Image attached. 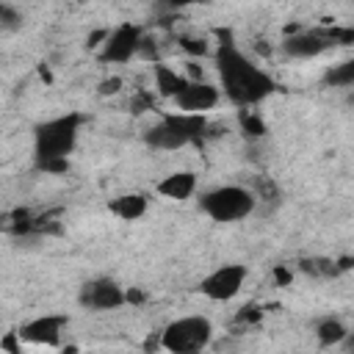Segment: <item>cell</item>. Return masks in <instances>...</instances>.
<instances>
[{"label": "cell", "mask_w": 354, "mask_h": 354, "mask_svg": "<svg viewBox=\"0 0 354 354\" xmlns=\"http://www.w3.org/2000/svg\"><path fill=\"white\" fill-rule=\"evenodd\" d=\"M216 72L221 80L218 91L238 108L260 105L266 97L277 91L274 77L266 69H260L252 58H246L227 33L216 47Z\"/></svg>", "instance_id": "6da1fadb"}, {"label": "cell", "mask_w": 354, "mask_h": 354, "mask_svg": "<svg viewBox=\"0 0 354 354\" xmlns=\"http://www.w3.org/2000/svg\"><path fill=\"white\" fill-rule=\"evenodd\" d=\"M86 116L77 111L44 119L33 124V163L41 171H64L69 166V155L77 147L80 127Z\"/></svg>", "instance_id": "7a4b0ae2"}, {"label": "cell", "mask_w": 354, "mask_h": 354, "mask_svg": "<svg viewBox=\"0 0 354 354\" xmlns=\"http://www.w3.org/2000/svg\"><path fill=\"white\" fill-rule=\"evenodd\" d=\"M205 130H207V116L171 111L144 130V144L158 152H177L185 149L188 144H196L205 136Z\"/></svg>", "instance_id": "3957f363"}, {"label": "cell", "mask_w": 354, "mask_h": 354, "mask_svg": "<svg viewBox=\"0 0 354 354\" xmlns=\"http://www.w3.org/2000/svg\"><path fill=\"white\" fill-rule=\"evenodd\" d=\"M196 202L207 218H213L218 224H235L254 213L257 194L246 185H216V188L202 191Z\"/></svg>", "instance_id": "277c9868"}, {"label": "cell", "mask_w": 354, "mask_h": 354, "mask_svg": "<svg viewBox=\"0 0 354 354\" xmlns=\"http://www.w3.org/2000/svg\"><path fill=\"white\" fill-rule=\"evenodd\" d=\"M213 343V324L207 315H180L160 329V348L166 354H205Z\"/></svg>", "instance_id": "5b68a950"}, {"label": "cell", "mask_w": 354, "mask_h": 354, "mask_svg": "<svg viewBox=\"0 0 354 354\" xmlns=\"http://www.w3.org/2000/svg\"><path fill=\"white\" fill-rule=\"evenodd\" d=\"M141 41H144L141 25L122 22L102 36L97 58H100V64H130L141 53Z\"/></svg>", "instance_id": "8992f818"}, {"label": "cell", "mask_w": 354, "mask_h": 354, "mask_svg": "<svg viewBox=\"0 0 354 354\" xmlns=\"http://www.w3.org/2000/svg\"><path fill=\"white\" fill-rule=\"evenodd\" d=\"M249 277V268L241 266V263H224V266H216L210 274H205L199 279V293L210 301H230L241 293L243 282Z\"/></svg>", "instance_id": "52a82bcc"}, {"label": "cell", "mask_w": 354, "mask_h": 354, "mask_svg": "<svg viewBox=\"0 0 354 354\" xmlns=\"http://www.w3.org/2000/svg\"><path fill=\"white\" fill-rule=\"evenodd\" d=\"M77 304L83 310H91V313L119 310L122 304H127V290L116 279H111V277H94V279L80 285Z\"/></svg>", "instance_id": "ba28073f"}, {"label": "cell", "mask_w": 354, "mask_h": 354, "mask_svg": "<svg viewBox=\"0 0 354 354\" xmlns=\"http://www.w3.org/2000/svg\"><path fill=\"white\" fill-rule=\"evenodd\" d=\"M66 324H69V318L64 313H44V315H36V318L25 321L14 335L22 343L55 348V346H61V337H64V326Z\"/></svg>", "instance_id": "9c48e42d"}, {"label": "cell", "mask_w": 354, "mask_h": 354, "mask_svg": "<svg viewBox=\"0 0 354 354\" xmlns=\"http://www.w3.org/2000/svg\"><path fill=\"white\" fill-rule=\"evenodd\" d=\"M221 100V91L216 83H207L202 77H188V83L183 86V91L171 100L177 105L180 113H199L207 116V111H213Z\"/></svg>", "instance_id": "30bf717a"}, {"label": "cell", "mask_w": 354, "mask_h": 354, "mask_svg": "<svg viewBox=\"0 0 354 354\" xmlns=\"http://www.w3.org/2000/svg\"><path fill=\"white\" fill-rule=\"evenodd\" d=\"M329 47H335V30H296L282 41V53L296 61L318 58Z\"/></svg>", "instance_id": "8fae6325"}, {"label": "cell", "mask_w": 354, "mask_h": 354, "mask_svg": "<svg viewBox=\"0 0 354 354\" xmlns=\"http://www.w3.org/2000/svg\"><path fill=\"white\" fill-rule=\"evenodd\" d=\"M155 191H158L160 196H166V199L185 202V199H191V196H194V191H196V174H194V171H188V169L171 171V174H166V177L155 185Z\"/></svg>", "instance_id": "7c38bea8"}, {"label": "cell", "mask_w": 354, "mask_h": 354, "mask_svg": "<svg viewBox=\"0 0 354 354\" xmlns=\"http://www.w3.org/2000/svg\"><path fill=\"white\" fill-rule=\"evenodd\" d=\"M147 196L144 194H119V196H113L111 202H108V210L116 216V218H122V221H138L144 213H147Z\"/></svg>", "instance_id": "4fadbf2b"}, {"label": "cell", "mask_w": 354, "mask_h": 354, "mask_svg": "<svg viewBox=\"0 0 354 354\" xmlns=\"http://www.w3.org/2000/svg\"><path fill=\"white\" fill-rule=\"evenodd\" d=\"M313 332H315L318 346H324V348L340 346V343L348 337V326H346V324H343L337 315H324V318H318Z\"/></svg>", "instance_id": "5bb4252c"}, {"label": "cell", "mask_w": 354, "mask_h": 354, "mask_svg": "<svg viewBox=\"0 0 354 354\" xmlns=\"http://www.w3.org/2000/svg\"><path fill=\"white\" fill-rule=\"evenodd\" d=\"M185 83H188V77L180 75L177 69H171V66H166V64H155V88H158L160 97L174 100V97L183 91Z\"/></svg>", "instance_id": "9a60e30c"}, {"label": "cell", "mask_w": 354, "mask_h": 354, "mask_svg": "<svg viewBox=\"0 0 354 354\" xmlns=\"http://www.w3.org/2000/svg\"><path fill=\"white\" fill-rule=\"evenodd\" d=\"M324 83L332 88H348L354 83V61H343L337 66H329L324 75Z\"/></svg>", "instance_id": "2e32d148"}, {"label": "cell", "mask_w": 354, "mask_h": 354, "mask_svg": "<svg viewBox=\"0 0 354 354\" xmlns=\"http://www.w3.org/2000/svg\"><path fill=\"white\" fill-rule=\"evenodd\" d=\"M19 25H22L19 14H17L11 6H3V3H0V28H3V30H17Z\"/></svg>", "instance_id": "e0dca14e"}, {"label": "cell", "mask_w": 354, "mask_h": 354, "mask_svg": "<svg viewBox=\"0 0 354 354\" xmlns=\"http://www.w3.org/2000/svg\"><path fill=\"white\" fill-rule=\"evenodd\" d=\"M243 122V127L249 130V136H263L266 133V127H263V122L257 119V116H246V119H241Z\"/></svg>", "instance_id": "ac0fdd59"}, {"label": "cell", "mask_w": 354, "mask_h": 354, "mask_svg": "<svg viewBox=\"0 0 354 354\" xmlns=\"http://www.w3.org/2000/svg\"><path fill=\"white\" fill-rule=\"evenodd\" d=\"M183 47L185 50H191V53H196V55H205L207 53V44L199 39V41H191V39H183Z\"/></svg>", "instance_id": "d6986e66"}, {"label": "cell", "mask_w": 354, "mask_h": 354, "mask_svg": "<svg viewBox=\"0 0 354 354\" xmlns=\"http://www.w3.org/2000/svg\"><path fill=\"white\" fill-rule=\"evenodd\" d=\"M119 86H122V80H119V77H111V80L100 83V91H102V94H113V91H119Z\"/></svg>", "instance_id": "ffe728a7"}]
</instances>
